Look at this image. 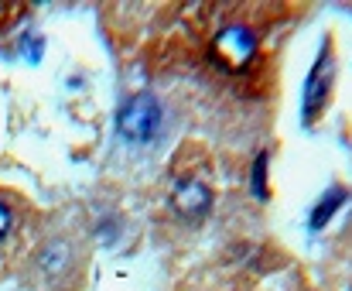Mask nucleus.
Returning <instances> with one entry per match:
<instances>
[{
    "label": "nucleus",
    "mask_w": 352,
    "mask_h": 291,
    "mask_svg": "<svg viewBox=\"0 0 352 291\" xmlns=\"http://www.w3.org/2000/svg\"><path fill=\"white\" fill-rule=\"evenodd\" d=\"M212 206V188L199 175H178L175 182V209L188 219H199Z\"/></svg>",
    "instance_id": "f03ea898"
},
{
    "label": "nucleus",
    "mask_w": 352,
    "mask_h": 291,
    "mask_svg": "<svg viewBox=\"0 0 352 291\" xmlns=\"http://www.w3.org/2000/svg\"><path fill=\"white\" fill-rule=\"evenodd\" d=\"M7 226H10V216H7V209L0 206V237L7 233Z\"/></svg>",
    "instance_id": "7ed1b4c3"
},
{
    "label": "nucleus",
    "mask_w": 352,
    "mask_h": 291,
    "mask_svg": "<svg viewBox=\"0 0 352 291\" xmlns=\"http://www.w3.org/2000/svg\"><path fill=\"white\" fill-rule=\"evenodd\" d=\"M120 134H123L130 144H147V141L157 134V103H154L147 93L133 96V100L123 107V114H120Z\"/></svg>",
    "instance_id": "f257e3e1"
}]
</instances>
